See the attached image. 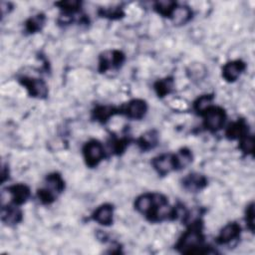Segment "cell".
<instances>
[{
    "mask_svg": "<svg viewBox=\"0 0 255 255\" xmlns=\"http://www.w3.org/2000/svg\"><path fill=\"white\" fill-rule=\"evenodd\" d=\"M203 234H202V224L200 220H196L191 223L190 227L183 233L176 243V249L181 253L185 254H198V253H208V251L203 246Z\"/></svg>",
    "mask_w": 255,
    "mask_h": 255,
    "instance_id": "1",
    "label": "cell"
},
{
    "mask_svg": "<svg viewBox=\"0 0 255 255\" xmlns=\"http://www.w3.org/2000/svg\"><path fill=\"white\" fill-rule=\"evenodd\" d=\"M202 115L204 117V127L210 131L220 129L226 119L224 110L219 107L210 106Z\"/></svg>",
    "mask_w": 255,
    "mask_h": 255,
    "instance_id": "2",
    "label": "cell"
},
{
    "mask_svg": "<svg viewBox=\"0 0 255 255\" xmlns=\"http://www.w3.org/2000/svg\"><path fill=\"white\" fill-rule=\"evenodd\" d=\"M104 151H105L104 147L99 140L92 139L88 141L83 148V153H84L86 163L90 167H94L98 165L99 162L104 157V154H105Z\"/></svg>",
    "mask_w": 255,
    "mask_h": 255,
    "instance_id": "3",
    "label": "cell"
},
{
    "mask_svg": "<svg viewBox=\"0 0 255 255\" xmlns=\"http://www.w3.org/2000/svg\"><path fill=\"white\" fill-rule=\"evenodd\" d=\"M125 61V55L118 50L106 51L100 56L99 70L102 73H105L109 69L119 68Z\"/></svg>",
    "mask_w": 255,
    "mask_h": 255,
    "instance_id": "4",
    "label": "cell"
},
{
    "mask_svg": "<svg viewBox=\"0 0 255 255\" xmlns=\"http://www.w3.org/2000/svg\"><path fill=\"white\" fill-rule=\"evenodd\" d=\"M20 83L27 89L31 97L45 98L48 94V88L45 82L41 79L24 77L20 79Z\"/></svg>",
    "mask_w": 255,
    "mask_h": 255,
    "instance_id": "5",
    "label": "cell"
},
{
    "mask_svg": "<svg viewBox=\"0 0 255 255\" xmlns=\"http://www.w3.org/2000/svg\"><path fill=\"white\" fill-rule=\"evenodd\" d=\"M147 111L146 103L142 100H132L128 102L125 107L120 110V113L125 114L129 119L133 120H140L144 117Z\"/></svg>",
    "mask_w": 255,
    "mask_h": 255,
    "instance_id": "6",
    "label": "cell"
},
{
    "mask_svg": "<svg viewBox=\"0 0 255 255\" xmlns=\"http://www.w3.org/2000/svg\"><path fill=\"white\" fill-rule=\"evenodd\" d=\"M152 166L160 175H165L171 170L175 169V160L174 154L164 153L160 154L152 159Z\"/></svg>",
    "mask_w": 255,
    "mask_h": 255,
    "instance_id": "7",
    "label": "cell"
},
{
    "mask_svg": "<svg viewBox=\"0 0 255 255\" xmlns=\"http://www.w3.org/2000/svg\"><path fill=\"white\" fill-rule=\"evenodd\" d=\"M244 70H245V64L242 61L240 60L232 61L223 66L222 77L225 79V81L231 83L236 81Z\"/></svg>",
    "mask_w": 255,
    "mask_h": 255,
    "instance_id": "8",
    "label": "cell"
},
{
    "mask_svg": "<svg viewBox=\"0 0 255 255\" xmlns=\"http://www.w3.org/2000/svg\"><path fill=\"white\" fill-rule=\"evenodd\" d=\"M207 184L206 178L199 173H189L182 179L183 187L188 191H199Z\"/></svg>",
    "mask_w": 255,
    "mask_h": 255,
    "instance_id": "9",
    "label": "cell"
},
{
    "mask_svg": "<svg viewBox=\"0 0 255 255\" xmlns=\"http://www.w3.org/2000/svg\"><path fill=\"white\" fill-rule=\"evenodd\" d=\"M240 226L236 223V222H232V223H228L227 225H225L219 235L216 238V241L218 244H228L229 242H231L232 240L236 239L239 234H240Z\"/></svg>",
    "mask_w": 255,
    "mask_h": 255,
    "instance_id": "10",
    "label": "cell"
},
{
    "mask_svg": "<svg viewBox=\"0 0 255 255\" xmlns=\"http://www.w3.org/2000/svg\"><path fill=\"white\" fill-rule=\"evenodd\" d=\"M114 208L111 204L106 203L98 207L93 213V219L98 223L108 226L113 222Z\"/></svg>",
    "mask_w": 255,
    "mask_h": 255,
    "instance_id": "11",
    "label": "cell"
},
{
    "mask_svg": "<svg viewBox=\"0 0 255 255\" xmlns=\"http://www.w3.org/2000/svg\"><path fill=\"white\" fill-rule=\"evenodd\" d=\"M15 204H23L30 196V189L25 184H15L7 188Z\"/></svg>",
    "mask_w": 255,
    "mask_h": 255,
    "instance_id": "12",
    "label": "cell"
},
{
    "mask_svg": "<svg viewBox=\"0 0 255 255\" xmlns=\"http://www.w3.org/2000/svg\"><path fill=\"white\" fill-rule=\"evenodd\" d=\"M155 203V193H145L140 196H138L134 202L135 209L144 214L147 215L151 209L153 208Z\"/></svg>",
    "mask_w": 255,
    "mask_h": 255,
    "instance_id": "13",
    "label": "cell"
},
{
    "mask_svg": "<svg viewBox=\"0 0 255 255\" xmlns=\"http://www.w3.org/2000/svg\"><path fill=\"white\" fill-rule=\"evenodd\" d=\"M65 188V183L63 178L59 173H51L46 177V186L45 189H47L50 193H52L55 197L61 193Z\"/></svg>",
    "mask_w": 255,
    "mask_h": 255,
    "instance_id": "14",
    "label": "cell"
},
{
    "mask_svg": "<svg viewBox=\"0 0 255 255\" xmlns=\"http://www.w3.org/2000/svg\"><path fill=\"white\" fill-rule=\"evenodd\" d=\"M1 219L7 225H14L21 221L22 212L15 206H2Z\"/></svg>",
    "mask_w": 255,
    "mask_h": 255,
    "instance_id": "15",
    "label": "cell"
},
{
    "mask_svg": "<svg viewBox=\"0 0 255 255\" xmlns=\"http://www.w3.org/2000/svg\"><path fill=\"white\" fill-rule=\"evenodd\" d=\"M247 126L244 121L240 120L238 122L232 123L226 129V136L230 139H240L243 135L247 133Z\"/></svg>",
    "mask_w": 255,
    "mask_h": 255,
    "instance_id": "16",
    "label": "cell"
},
{
    "mask_svg": "<svg viewBox=\"0 0 255 255\" xmlns=\"http://www.w3.org/2000/svg\"><path fill=\"white\" fill-rule=\"evenodd\" d=\"M117 110L113 107H109V106H101L98 107L94 110L93 112V117L94 119H96V121H99L101 123H105L107 122L111 117H113L114 115L117 114Z\"/></svg>",
    "mask_w": 255,
    "mask_h": 255,
    "instance_id": "17",
    "label": "cell"
},
{
    "mask_svg": "<svg viewBox=\"0 0 255 255\" xmlns=\"http://www.w3.org/2000/svg\"><path fill=\"white\" fill-rule=\"evenodd\" d=\"M175 169H181L187 166L192 161V153L187 148H181L177 153L174 154Z\"/></svg>",
    "mask_w": 255,
    "mask_h": 255,
    "instance_id": "18",
    "label": "cell"
},
{
    "mask_svg": "<svg viewBox=\"0 0 255 255\" xmlns=\"http://www.w3.org/2000/svg\"><path fill=\"white\" fill-rule=\"evenodd\" d=\"M191 10L186 6L175 7L171 17L175 24H184L191 18Z\"/></svg>",
    "mask_w": 255,
    "mask_h": 255,
    "instance_id": "19",
    "label": "cell"
},
{
    "mask_svg": "<svg viewBox=\"0 0 255 255\" xmlns=\"http://www.w3.org/2000/svg\"><path fill=\"white\" fill-rule=\"evenodd\" d=\"M44 24H45V16L43 14H37L32 16L26 21L25 27L27 32L36 33L43 28Z\"/></svg>",
    "mask_w": 255,
    "mask_h": 255,
    "instance_id": "20",
    "label": "cell"
},
{
    "mask_svg": "<svg viewBox=\"0 0 255 255\" xmlns=\"http://www.w3.org/2000/svg\"><path fill=\"white\" fill-rule=\"evenodd\" d=\"M156 142H157V133L154 130L146 131L138 139L139 146L144 150L152 148L153 146L156 145Z\"/></svg>",
    "mask_w": 255,
    "mask_h": 255,
    "instance_id": "21",
    "label": "cell"
},
{
    "mask_svg": "<svg viewBox=\"0 0 255 255\" xmlns=\"http://www.w3.org/2000/svg\"><path fill=\"white\" fill-rule=\"evenodd\" d=\"M176 7V3L173 1L169 0H162V1H157L154 4V9L161 14L162 16H171L174 9Z\"/></svg>",
    "mask_w": 255,
    "mask_h": 255,
    "instance_id": "22",
    "label": "cell"
},
{
    "mask_svg": "<svg viewBox=\"0 0 255 255\" xmlns=\"http://www.w3.org/2000/svg\"><path fill=\"white\" fill-rule=\"evenodd\" d=\"M173 87V80L171 78H165L162 80L157 81L154 84V90L158 97H164L165 95L169 94Z\"/></svg>",
    "mask_w": 255,
    "mask_h": 255,
    "instance_id": "23",
    "label": "cell"
},
{
    "mask_svg": "<svg viewBox=\"0 0 255 255\" xmlns=\"http://www.w3.org/2000/svg\"><path fill=\"white\" fill-rule=\"evenodd\" d=\"M213 97L211 95H204L201 96L200 98H198L195 103H194V110L199 113V114H203L210 106L212 103Z\"/></svg>",
    "mask_w": 255,
    "mask_h": 255,
    "instance_id": "24",
    "label": "cell"
},
{
    "mask_svg": "<svg viewBox=\"0 0 255 255\" xmlns=\"http://www.w3.org/2000/svg\"><path fill=\"white\" fill-rule=\"evenodd\" d=\"M240 148L245 153H252L254 150V137L248 132L240 138Z\"/></svg>",
    "mask_w": 255,
    "mask_h": 255,
    "instance_id": "25",
    "label": "cell"
},
{
    "mask_svg": "<svg viewBox=\"0 0 255 255\" xmlns=\"http://www.w3.org/2000/svg\"><path fill=\"white\" fill-rule=\"evenodd\" d=\"M100 15L110 19H119L124 15V13L121 8L111 7V8H102L100 11Z\"/></svg>",
    "mask_w": 255,
    "mask_h": 255,
    "instance_id": "26",
    "label": "cell"
},
{
    "mask_svg": "<svg viewBox=\"0 0 255 255\" xmlns=\"http://www.w3.org/2000/svg\"><path fill=\"white\" fill-rule=\"evenodd\" d=\"M58 6H60V8L62 10H64L67 13H72V12H76L79 10V7L81 6V2L79 1H62L57 3Z\"/></svg>",
    "mask_w": 255,
    "mask_h": 255,
    "instance_id": "27",
    "label": "cell"
},
{
    "mask_svg": "<svg viewBox=\"0 0 255 255\" xmlns=\"http://www.w3.org/2000/svg\"><path fill=\"white\" fill-rule=\"evenodd\" d=\"M245 220H246V223H247L249 229L253 232V230H254V204L253 203L248 205V207L246 209Z\"/></svg>",
    "mask_w": 255,
    "mask_h": 255,
    "instance_id": "28",
    "label": "cell"
}]
</instances>
